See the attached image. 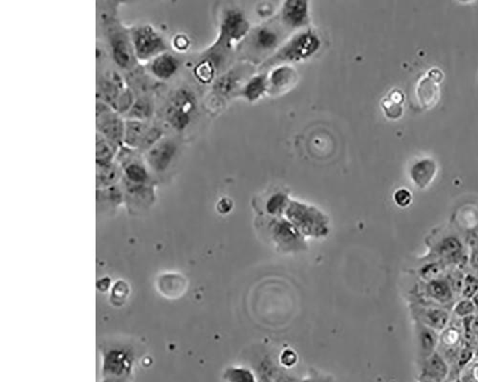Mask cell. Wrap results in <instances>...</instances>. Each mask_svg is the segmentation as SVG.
<instances>
[{
  "label": "cell",
  "instance_id": "obj_47",
  "mask_svg": "<svg viewBox=\"0 0 478 382\" xmlns=\"http://www.w3.org/2000/svg\"><path fill=\"white\" fill-rule=\"evenodd\" d=\"M302 382H333V381H329V379H307V381H304Z\"/></svg>",
  "mask_w": 478,
  "mask_h": 382
},
{
  "label": "cell",
  "instance_id": "obj_27",
  "mask_svg": "<svg viewBox=\"0 0 478 382\" xmlns=\"http://www.w3.org/2000/svg\"><path fill=\"white\" fill-rule=\"evenodd\" d=\"M438 85L429 78H423L417 88V98L424 108H431L438 101Z\"/></svg>",
  "mask_w": 478,
  "mask_h": 382
},
{
  "label": "cell",
  "instance_id": "obj_49",
  "mask_svg": "<svg viewBox=\"0 0 478 382\" xmlns=\"http://www.w3.org/2000/svg\"><path fill=\"white\" fill-rule=\"evenodd\" d=\"M475 356H477V358H478V344L477 345V347H475Z\"/></svg>",
  "mask_w": 478,
  "mask_h": 382
},
{
  "label": "cell",
  "instance_id": "obj_4",
  "mask_svg": "<svg viewBox=\"0 0 478 382\" xmlns=\"http://www.w3.org/2000/svg\"><path fill=\"white\" fill-rule=\"evenodd\" d=\"M320 46L322 40L316 32L310 29L301 31L282 46L269 63L308 60L320 50Z\"/></svg>",
  "mask_w": 478,
  "mask_h": 382
},
{
  "label": "cell",
  "instance_id": "obj_15",
  "mask_svg": "<svg viewBox=\"0 0 478 382\" xmlns=\"http://www.w3.org/2000/svg\"><path fill=\"white\" fill-rule=\"evenodd\" d=\"M249 42L254 50L259 53H269L281 44V31L272 25H261L254 30L250 35Z\"/></svg>",
  "mask_w": 478,
  "mask_h": 382
},
{
  "label": "cell",
  "instance_id": "obj_1",
  "mask_svg": "<svg viewBox=\"0 0 478 382\" xmlns=\"http://www.w3.org/2000/svg\"><path fill=\"white\" fill-rule=\"evenodd\" d=\"M197 112V94L188 86H180L170 92L160 116L170 129L183 133L195 121Z\"/></svg>",
  "mask_w": 478,
  "mask_h": 382
},
{
  "label": "cell",
  "instance_id": "obj_14",
  "mask_svg": "<svg viewBox=\"0 0 478 382\" xmlns=\"http://www.w3.org/2000/svg\"><path fill=\"white\" fill-rule=\"evenodd\" d=\"M287 216L297 226H304V228H314L325 225V218L319 210L312 206L304 204L290 202L286 210Z\"/></svg>",
  "mask_w": 478,
  "mask_h": 382
},
{
  "label": "cell",
  "instance_id": "obj_38",
  "mask_svg": "<svg viewBox=\"0 0 478 382\" xmlns=\"http://www.w3.org/2000/svg\"><path fill=\"white\" fill-rule=\"evenodd\" d=\"M465 276L466 275L461 271V269H454V271L447 274V279H449L450 284H451L455 294H461Z\"/></svg>",
  "mask_w": 478,
  "mask_h": 382
},
{
  "label": "cell",
  "instance_id": "obj_36",
  "mask_svg": "<svg viewBox=\"0 0 478 382\" xmlns=\"http://www.w3.org/2000/svg\"><path fill=\"white\" fill-rule=\"evenodd\" d=\"M475 310H477V307H475L474 301L472 299H465V298L457 302L454 305V309L455 315L462 318L474 315Z\"/></svg>",
  "mask_w": 478,
  "mask_h": 382
},
{
  "label": "cell",
  "instance_id": "obj_35",
  "mask_svg": "<svg viewBox=\"0 0 478 382\" xmlns=\"http://www.w3.org/2000/svg\"><path fill=\"white\" fill-rule=\"evenodd\" d=\"M229 382H256L255 376L245 369H231L226 373Z\"/></svg>",
  "mask_w": 478,
  "mask_h": 382
},
{
  "label": "cell",
  "instance_id": "obj_34",
  "mask_svg": "<svg viewBox=\"0 0 478 382\" xmlns=\"http://www.w3.org/2000/svg\"><path fill=\"white\" fill-rule=\"evenodd\" d=\"M478 292V276L472 274H468L465 276L463 284L462 297L465 299H472Z\"/></svg>",
  "mask_w": 478,
  "mask_h": 382
},
{
  "label": "cell",
  "instance_id": "obj_18",
  "mask_svg": "<svg viewBox=\"0 0 478 382\" xmlns=\"http://www.w3.org/2000/svg\"><path fill=\"white\" fill-rule=\"evenodd\" d=\"M449 373V364L439 351H434L429 358L422 361L421 379H431L434 382H444Z\"/></svg>",
  "mask_w": 478,
  "mask_h": 382
},
{
  "label": "cell",
  "instance_id": "obj_25",
  "mask_svg": "<svg viewBox=\"0 0 478 382\" xmlns=\"http://www.w3.org/2000/svg\"><path fill=\"white\" fill-rule=\"evenodd\" d=\"M436 174V165L432 160H422L416 163L411 170V178L417 187H428Z\"/></svg>",
  "mask_w": 478,
  "mask_h": 382
},
{
  "label": "cell",
  "instance_id": "obj_11",
  "mask_svg": "<svg viewBox=\"0 0 478 382\" xmlns=\"http://www.w3.org/2000/svg\"><path fill=\"white\" fill-rule=\"evenodd\" d=\"M181 66V58L170 50L146 63V71L155 81L165 83L172 80L179 72Z\"/></svg>",
  "mask_w": 478,
  "mask_h": 382
},
{
  "label": "cell",
  "instance_id": "obj_3",
  "mask_svg": "<svg viewBox=\"0 0 478 382\" xmlns=\"http://www.w3.org/2000/svg\"><path fill=\"white\" fill-rule=\"evenodd\" d=\"M129 29L138 63H147L157 56L170 51L167 38L149 23L133 25Z\"/></svg>",
  "mask_w": 478,
  "mask_h": 382
},
{
  "label": "cell",
  "instance_id": "obj_46",
  "mask_svg": "<svg viewBox=\"0 0 478 382\" xmlns=\"http://www.w3.org/2000/svg\"><path fill=\"white\" fill-rule=\"evenodd\" d=\"M428 78H431V80L434 81H436V83H438V81H441L442 74L439 70H432L429 73Z\"/></svg>",
  "mask_w": 478,
  "mask_h": 382
},
{
  "label": "cell",
  "instance_id": "obj_28",
  "mask_svg": "<svg viewBox=\"0 0 478 382\" xmlns=\"http://www.w3.org/2000/svg\"><path fill=\"white\" fill-rule=\"evenodd\" d=\"M269 89L268 78L265 75L252 76L240 89V95L249 101H258Z\"/></svg>",
  "mask_w": 478,
  "mask_h": 382
},
{
  "label": "cell",
  "instance_id": "obj_13",
  "mask_svg": "<svg viewBox=\"0 0 478 382\" xmlns=\"http://www.w3.org/2000/svg\"><path fill=\"white\" fill-rule=\"evenodd\" d=\"M281 22L290 29H301L310 22L309 2L305 0H287L281 10Z\"/></svg>",
  "mask_w": 478,
  "mask_h": 382
},
{
  "label": "cell",
  "instance_id": "obj_6",
  "mask_svg": "<svg viewBox=\"0 0 478 382\" xmlns=\"http://www.w3.org/2000/svg\"><path fill=\"white\" fill-rule=\"evenodd\" d=\"M179 151L180 142L177 138L166 134L143 155L152 174L163 175L172 167Z\"/></svg>",
  "mask_w": 478,
  "mask_h": 382
},
{
  "label": "cell",
  "instance_id": "obj_42",
  "mask_svg": "<svg viewBox=\"0 0 478 382\" xmlns=\"http://www.w3.org/2000/svg\"><path fill=\"white\" fill-rule=\"evenodd\" d=\"M466 243L470 249V252L478 251V234L470 233L466 236Z\"/></svg>",
  "mask_w": 478,
  "mask_h": 382
},
{
  "label": "cell",
  "instance_id": "obj_10",
  "mask_svg": "<svg viewBox=\"0 0 478 382\" xmlns=\"http://www.w3.org/2000/svg\"><path fill=\"white\" fill-rule=\"evenodd\" d=\"M120 185L124 191V204L134 213L147 210L154 203L156 198V193H155L156 183L136 185V183H131L122 180Z\"/></svg>",
  "mask_w": 478,
  "mask_h": 382
},
{
  "label": "cell",
  "instance_id": "obj_19",
  "mask_svg": "<svg viewBox=\"0 0 478 382\" xmlns=\"http://www.w3.org/2000/svg\"><path fill=\"white\" fill-rule=\"evenodd\" d=\"M417 340H418L419 356L421 361L429 358L436 351L439 345L440 336L436 330L416 321Z\"/></svg>",
  "mask_w": 478,
  "mask_h": 382
},
{
  "label": "cell",
  "instance_id": "obj_48",
  "mask_svg": "<svg viewBox=\"0 0 478 382\" xmlns=\"http://www.w3.org/2000/svg\"><path fill=\"white\" fill-rule=\"evenodd\" d=\"M420 382H434V381H431V379H420Z\"/></svg>",
  "mask_w": 478,
  "mask_h": 382
},
{
  "label": "cell",
  "instance_id": "obj_32",
  "mask_svg": "<svg viewBox=\"0 0 478 382\" xmlns=\"http://www.w3.org/2000/svg\"><path fill=\"white\" fill-rule=\"evenodd\" d=\"M137 98V93L128 85L123 91L121 92L118 98H117L115 103L112 106L114 111L117 113L121 115V116H126L131 110L132 106L134 104V101Z\"/></svg>",
  "mask_w": 478,
  "mask_h": 382
},
{
  "label": "cell",
  "instance_id": "obj_9",
  "mask_svg": "<svg viewBox=\"0 0 478 382\" xmlns=\"http://www.w3.org/2000/svg\"><path fill=\"white\" fill-rule=\"evenodd\" d=\"M120 71L108 69L97 75V93L98 101L109 104L112 107L121 92L128 86Z\"/></svg>",
  "mask_w": 478,
  "mask_h": 382
},
{
  "label": "cell",
  "instance_id": "obj_24",
  "mask_svg": "<svg viewBox=\"0 0 478 382\" xmlns=\"http://www.w3.org/2000/svg\"><path fill=\"white\" fill-rule=\"evenodd\" d=\"M157 286L159 292L165 297L175 298L185 292L187 282L180 274H165L159 277Z\"/></svg>",
  "mask_w": 478,
  "mask_h": 382
},
{
  "label": "cell",
  "instance_id": "obj_33",
  "mask_svg": "<svg viewBox=\"0 0 478 382\" xmlns=\"http://www.w3.org/2000/svg\"><path fill=\"white\" fill-rule=\"evenodd\" d=\"M470 344L464 343L461 350L459 351V355L457 356L456 361L454 365V370L452 371V376H459L465 367L472 361L475 356V349L470 347Z\"/></svg>",
  "mask_w": 478,
  "mask_h": 382
},
{
  "label": "cell",
  "instance_id": "obj_39",
  "mask_svg": "<svg viewBox=\"0 0 478 382\" xmlns=\"http://www.w3.org/2000/svg\"><path fill=\"white\" fill-rule=\"evenodd\" d=\"M287 206V197L282 193H276L269 199L267 203V210L270 213H278Z\"/></svg>",
  "mask_w": 478,
  "mask_h": 382
},
{
  "label": "cell",
  "instance_id": "obj_5",
  "mask_svg": "<svg viewBox=\"0 0 478 382\" xmlns=\"http://www.w3.org/2000/svg\"><path fill=\"white\" fill-rule=\"evenodd\" d=\"M123 172L122 180L136 185L156 183L154 175L147 167L144 155L138 150L122 145L116 159Z\"/></svg>",
  "mask_w": 478,
  "mask_h": 382
},
{
  "label": "cell",
  "instance_id": "obj_26",
  "mask_svg": "<svg viewBox=\"0 0 478 382\" xmlns=\"http://www.w3.org/2000/svg\"><path fill=\"white\" fill-rule=\"evenodd\" d=\"M121 147L108 139L96 134V165L110 164L116 160Z\"/></svg>",
  "mask_w": 478,
  "mask_h": 382
},
{
  "label": "cell",
  "instance_id": "obj_21",
  "mask_svg": "<svg viewBox=\"0 0 478 382\" xmlns=\"http://www.w3.org/2000/svg\"><path fill=\"white\" fill-rule=\"evenodd\" d=\"M123 178V172L117 160L110 164L96 165L97 190H103L119 185Z\"/></svg>",
  "mask_w": 478,
  "mask_h": 382
},
{
  "label": "cell",
  "instance_id": "obj_51",
  "mask_svg": "<svg viewBox=\"0 0 478 382\" xmlns=\"http://www.w3.org/2000/svg\"><path fill=\"white\" fill-rule=\"evenodd\" d=\"M477 310H478V307H477Z\"/></svg>",
  "mask_w": 478,
  "mask_h": 382
},
{
  "label": "cell",
  "instance_id": "obj_23",
  "mask_svg": "<svg viewBox=\"0 0 478 382\" xmlns=\"http://www.w3.org/2000/svg\"><path fill=\"white\" fill-rule=\"evenodd\" d=\"M124 203V191L121 185L113 187L97 190V206L98 211H112Z\"/></svg>",
  "mask_w": 478,
  "mask_h": 382
},
{
  "label": "cell",
  "instance_id": "obj_37",
  "mask_svg": "<svg viewBox=\"0 0 478 382\" xmlns=\"http://www.w3.org/2000/svg\"><path fill=\"white\" fill-rule=\"evenodd\" d=\"M402 101H403L402 96L396 99L390 95V98L388 99L386 103L384 104V109H385L388 117H390L391 119H397L399 117H401L402 111H403V108L401 106Z\"/></svg>",
  "mask_w": 478,
  "mask_h": 382
},
{
  "label": "cell",
  "instance_id": "obj_44",
  "mask_svg": "<svg viewBox=\"0 0 478 382\" xmlns=\"http://www.w3.org/2000/svg\"><path fill=\"white\" fill-rule=\"evenodd\" d=\"M472 333L475 342H478V315H475L472 322Z\"/></svg>",
  "mask_w": 478,
  "mask_h": 382
},
{
  "label": "cell",
  "instance_id": "obj_45",
  "mask_svg": "<svg viewBox=\"0 0 478 382\" xmlns=\"http://www.w3.org/2000/svg\"><path fill=\"white\" fill-rule=\"evenodd\" d=\"M469 262L470 267H472L475 272H478V251L470 252Z\"/></svg>",
  "mask_w": 478,
  "mask_h": 382
},
{
  "label": "cell",
  "instance_id": "obj_16",
  "mask_svg": "<svg viewBox=\"0 0 478 382\" xmlns=\"http://www.w3.org/2000/svg\"><path fill=\"white\" fill-rule=\"evenodd\" d=\"M425 297L431 299V301L438 303V304L446 307L454 303V292L452 290L449 279L446 276L431 280L425 283L423 288Z\"/></svg>",
  "mask_w": 478,
  "mask_h": 382
},
{
  "label": "cell",
  "instance_id": "obj_29",
  "mask_svg": "<svg viewBox=\"0 0 478 382\" xmlns=\"http://www.w3.org/2000/svg\"><path fill=\"white\" fill-rule=\"evenodd\" d=\"M296 72L289 66L281 65L274 68L268 76L269 88L271 90L279 92L287 88L293 83Z\"/></svg>",
  "mask_w": 478,
  "mask_h": 382
},
{
  "label": "cell",
  "instance_id": "obj_2",
  "mask_svg": "<svg viewBox=\"0 0 478 382\" xmlns=\"http://www.w3.org/2000/svg\"><path fill=\"white\" fill-rule=\"evenodd\" d=\"M104 19L106 40L112 61L119 71L132 72L139 63L134 53L129 28L124 26L118 20L112 19L110 15H104Z\"/></svg>",
  "mask_w": 478,
  "mask_h": 382
},
{
  "label": "cell",
  "instance_id": "obj_17",
  "mask_svg": "<svg viewBox=\"0 0 478 382\" xmlns=\"http://www.w3.org/2000/svg\"><path fill=\"white\" fill-rule=\"evenodd\" d=\"M416 321L436 331H444L450 322L449 310L444 307H417Z\"/></svg>",
  "mask_w": 478,
  "mask_h": 382
},
{
  "label": "cell",
  "instance_id": "obj_50",
  "mask_svg": "<svg viewBox=\"0 0 478 382\" xmlns=\"http://www.w3.org/2000/svg\"><path fill=\"white\" fill-rule=\"evenodd\" d=\"M456 382H464V381H461V379H456Z\"/></svg>",
  "mask_w": 478,
  "mask_h": 382
},
{
  "label": "cell",
  "instance_id": "obj_31",
  "mask_svg": "<svg viewBox=\"0 0 478 382\" xmlns=\"http://www.w3.org/2000/svg\"><path fill=\"white\" fill-rule=\"evenodd\" d=\"M447 267V264L441 260H434V261L428 262V263L423 265L419 269L418 274L426 282L441 279V277L445 276Z\"/></svg>",
  "mask_w": 478,
  "mask_h": 382
},
{
  "label": "cell",
  "instance_id": "obj_40",
  "mask_svg": "<svg viewBox=\"0 0 478 382\" xmlns=\"http://www.w3.org/2000/svg\"><path fill=\"white\" fill-rule=\"evenodd\" d=\"M393 198L395 203L397 204V206H401V208H406V206H408L409 204L411 203V200H413L411 193L409 192L408 190H406V188H401V190L396 191V192L394 193Z\"/></svg>",
  "mask_w": 478,
  "mask_h": 382
},
{
  "label": "cell",
  "instance_id": "obj_22",
  "mask_svg": "<svg viewBox=\"0 0 478 382\" xmlns=\"http://www.w3.org/2000/svg\"><path fill=\"white\" fill-rule=\"evenodd\" d=\"M155 114V103L149 94H137V98L129 113L124 117L126 119L151 122Z\"/></svg>",
  "mask_w": 478,
  "mask_h": 382
},
{
  "label": "cell",
  "instance_id": "obj_43",
  "mask_svg": "<svg viewBox=\"0 0 478 382\" xmlns=\"http://www.w3.org/2000/svg\"><path fill=\"white\" fill-rule=\"evenodd\" d=\"M217 208H218V210L220 211V213H228V211L231 210V201L229 200V199H227V198L221 199V200L220 201V203H218Z\"/></svg>",
  "mask_w": 478,
  "mask_h": 382
},
{
  "label": "cell",
  "instance_id": "obj_12",
  "mask_svg": "<svg viewBox=\"0 0 478 382\" xmlns=\"http://www.w3.org/2000/svg\"><path fill=\"white\" fill-rule=\"evenodd\" d=\"M432 256L445 263L456 264L460 267L468 262V257L464 254V244L456 235L442 237L432 248Z\"/></svg>",
  "mask_w": 478,
  "mask_h": 382
},
{
  "label": "cell",
  "instance_id": "obj_20",
  "mask_svg": "<svg viewBox=\"0 0 478 382\" xmlns=\"http://www.w3.org/2000/svg\"><path fill=\"white\" fill-rule=\"evenodd\" d=\"M151 124L152 121L142 122L126 119L123 145L129 147V149L139 150Z\"/></svg>",
  "mask_w": 478,
  "mask_h": 382
},
{
  "label": "cell",
  "instance_id": "obj_30",
  "mask_svg": "<svg viewBox=\"0 0 478 382\" xmlns=\"http://www.w3.org/2000/svg\"><path fill=\"white\" fill-rule=\"evenodd\" d=\"M238 72L236 70H231L229 72L217 76L213 81V92L216 96L226 98L233 93L238 85Z\"/></svg>",
  "mask_w": 478,
  "mask_h": 382
},
{
  "label": "cell",
  "instance_id": "obj_7",
  "mask_svg": "<svg viewBox=\"0 0 478 382\" xmlns=\"http://www.w3.org/2000/svg\"><path fill=\"white\" fill-rule=\"evenodd\" d=\"M97 133L122 147L124 144L126 119L117 113L109 104L96 101Z\"/></svg>",
  "mask_w": 478,
  "mask_h": 382
},
{
  "label": "cell",
  "instance_id": "obj_41",
  "mask_svg": "<svg viewBox=\"0 0 478 382\" xmlns=\"http://www.w3.org/2000/svg\"><path fill=\"white\" fill-rule=\"evenodd\" d=\"M172 45L177 52H185L190 48V40L185 34H177L172 40Z\"/></svg>",
  "mask_w": 478,
  "mask_h": 382
},
{
  "label": "cell",
  "instance_id": "obj_8",
  "mask_svg": "<svg viewBox=\"0 0 478 382\" xmlns=\"http://www.w3.org/2000/svg\"><path fill=\"white\" fill-rule=\"evenodd\" d=\"M250 30V23L242 10L238 8H228L223 12L220 25V35L217 40L231 49L233 43L246 37Z\"/></svg>",
  "mask_w": 478,
  "mask_h": 382
}]
</instances>
